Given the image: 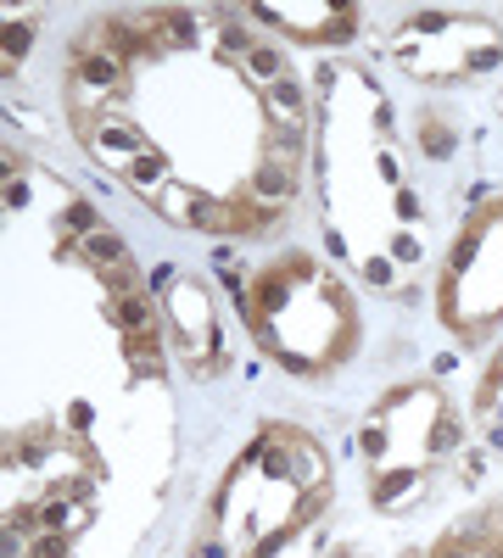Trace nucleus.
<instances>
[{"label": "nucleus", "mask_w": 503, "mask_h": 558, "mask_svg": "<svg viewBox=\"0 0 503 558\" xmlns=\"http://www.w3.org/2000/svg\"><path fill=\"white\" fill-rule=\"evenodd\" d=\"M62 89L79 146L191 235L263 241L302 202L313 89L241 12H107L73 39Z\"/></svg>", "instance_id": "obj_1"}, {"label": "nucleus", "mask_w": 503, "mask_h": 558, "mask_svg": "<svg viewBox=\"0 0 503 558\" xmlns=\"http://www.w3.org/2000/svg\"><path fill=\"white\" fill-rule=\"evenodd\" d=\"M386 51L420 84H465L503 62V28L487 12H415L392 28Z\"/></svg>", "instance_id": "obj_7"}, {"label": "nucleus", "mask_w": 503, "mask_h": 558, "mask_svg": "<svg viewBox=\"0 0 503 558\" xmlns=\"http://www.w3.org/2000/svg\"><path fill=\"white\" fill-rule=\"evenodd\" d=\"M313 213L358 286L408 296L431 257V218L408 179L386 89L347 62L313 73Z\"/></svg>", "instance_id": "obj_2"}, {"label": "nucleus", "mask_w": 503, "mask_h": 558, "mask_svg": "<svg viewBox=\"0 0 503 558\" xmlns=\"http://www.w3.org/2000/svg\"><path fill=\"white\" fill-rule=\"evenodd\" d=\"M436 318L453 341H487L503 324V196H481L436 268Z\"/></svg>", "instance_id": "obj_6"}, {"label": "nucleus", "mask_w": 503, "mask_h": 558, "mask_svg": "<svg viewBox=\"0 0 503 558\" xmlns=\"http://www.w3.org/2000/svg\"><path fill=\"white\" fill-rule=\"evenodd\" d=\"M241 324L258 341V352L286 368L291 380H331L358 357L363 347V313L352 286L302 246L268 252L247 279H241Z\"/></svg>", "instance_id": "obj_4"}, {"label": "nucleus", "mask_w": 503, "mask_h": 558, "mask_svg": "<svg viewBox=\"0 0 503 558\" xmlns=\"http://www.w3.org/2000/svg\"><path fill=\"white\" fill-rule=\"evenodd\" d=\"M247 17L280 28L291 39H308V45H342L358 34V7H247Z\"/></svg>", "instance_id": "obj_9"}, {"label": "nucleus", "mask_w": 503, "mask_h": 558, "mask_svg": "<svg viewBox=\"0 0 503 558\" xmlns=\"http://www.w3.org/2000/svg\"><path fill=\"white\" fill-rule=\"evenodd\" d=\"M470 418H476V430L487 436V447H498V452H503V341H498V352L487 357L481 380H476Z\"/></svg>", "instance_id": "obj_11"}, {"label": "nucleus", "mask_w": 503, "mask_h": 558, "mask_svg": "<svg viewBox=\"0 0 503 558\" xmlns=\"http://www.w3.org/2000/svg\"><path fill=\"white\" fill-rule=\"evenodd\" d=\"M157 313H163V336H168V352L173 363L196 380H218L230 368V336H224V313L213 302V291L191 274H163V296H157Z\"/></svg>", "instance_id": "obj_8"}, {"label": "nucleus", "mask_w": 503, "mask_h": 558, "mask_svg": "<svg viewBox=\"0 0 503 558\" xmlns=\"http://www.w3.org/2000/svg\"><path fill=\"white\" fill-rule=\"evenodd\" d=\"M420 558H503V502L453 520Z\"/></svg>", "instance_id": "obj_10"}, {"label": "nucleus", "mask_w": 503, "mask_h": 558, "mask_svg": "<svg viewBox=\"0 0 503 558\" xmlns=\"http://www.w3.org/2000/svg\"><path fill=\"white\" fill-rule=\"evenodd\" d=\"M459 441H465V425L436 380L415 375L381 391L352 441L363 463V492H370L381 514H408L415 502L431 497L442 463L459 452Z\"/></svg>", "instance_id": "obj_5"}, {"label": "nucleus", "mask_w": 503, "mask_h": 558, "mask_svg": "<svg viewBox=\"0 0 503 558\" xmlns=\"http://www.w3.org/2000/svg\"><path fill=\"white\" fill-rule=\"evenodd\" d=\"M336 497L331 458L291 418H263V430L230 458L207 497V514L185 558H280Z\"/></svg>", "instance_id": "obj_3"}, {"label": "nucleus", "mask_w": 503, "mask_h": 558, "mask_svg": "<svg viewBox=\"0 0 503 558\" xmlns=\"http://www.w3.org/2000/svg\"><path fill=\"white\" fill-rule=\"evenodd\" d=\"M325 558H363V553H352V547H336V553H325Z\"/></svg>", "instance_id": "obj_12"}]
</instances>
